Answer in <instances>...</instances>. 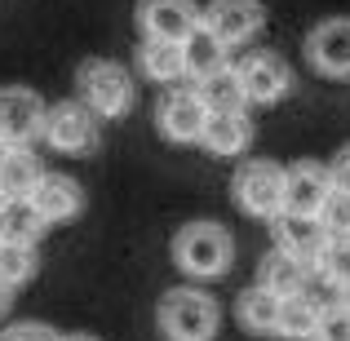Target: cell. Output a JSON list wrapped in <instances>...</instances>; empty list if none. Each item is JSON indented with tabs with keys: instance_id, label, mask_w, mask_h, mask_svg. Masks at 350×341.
<instances>
[{
	"instance_id": "6da1fadb",
	"label": "cell",
	"mask_w": 350,
	"mask_h": 341,
	"mask_svg": "<svg viewBox=\"0 0 350 341\" xmlns=\"http://www.w3.org/2000/svg\"><path fill=\"white\" fill-rule=\"evenodd\" d=\"M173 262L191 279H222L235 262V239L217 222H187L173 235Z\"/></svg>"
},
{
	"instance_id": "7a4b0ae2",
	"label": "cell",
	"mask_w": 350,
	"mask_h": 341,
	"mask_svg": "<svg viewBox=\"0 0 350 341\" xmlns=\"http://www.w3.org/2000/svg\"><path fill=\"white\" fill-rule=\"evenodd\" d=\"M164 341H213L222 328V306L204 288H169L155 306Z\"/></svg>"
},
{
	"instance_id": "3957f363",
	"label": "cell",
	"mask_w": 350,
	"mask_h": 341,
	"mask_svg": "<svg viewBox=\"0 0 350 341\" xmlns=\"http://www.w3.org/2000/svg\"><path fill=\"white\" fill-rule=\"evenodd\" d=\"M76 89H80V103L98 120H124L137 103L133 76L116 58H85L76 71Z\"/></svg>"
},
{
	"instance_id": "277c9868",
	"label": "cell",
	"mask_w": 350,
	"mask_h": 341,
	"mask_svg": "<svg viewBox=\"0 0 350 341\" xmlns=\"http://www.w3.org/2000/svg\"><path fill=\"white\" fill-rule=\"evenodd\" d=\"M231 200L239 213L275 222L284 213V169L271 160H244L231 178Z\"/></svg>"
},
{
	"instance_id": "5b68a950",
	"label": "cell",
	"mask_w": 350,
	"mask_h": 341,
	"mask_svg": "<svg viewBox=\"0 0 350 341\" xmlns=\"http://www.w3.org/2000/svg\"><path fill=\"white\" fill-rule=\"evenodd\" d=\"M103 120L89 111L80 98H62V103L49 107L44 115V142L58 155H94L98 142H103Z\"/></svg>"
},
{
	"instance_id": "8992f818",
	"label": "cell",
	"mask_w": 350,
	"mask_h": 341,
	"mask_svg": "<svg viewBox=\"0 0 350 341\" xmlns=\"http://www.w3.org/2000/svg\"><path fill=\"white\" fill-rule=\"evenodd\" d=\"M208 107H204V98H200V89L196 85H178V89H164L160 94V103H155V128H160V137L164 142H173V146H191V142H200L204 137V128H208Z\"/></svg>"
},
{
	"instance_id": "52a82bcc",
	"label": "cell",
	"mask_w": 350,
	"mask_h": 341,
	"mask_svg": "<svg viewBox=\"0 0 350 341\" xmlns=\"http://www.w3.org/2000/svg\"><path fill=\"white\" fill-rule=\"evenodd\" d=\"M133 18L142 40H164V44H187L204 27V9L196 0H137Z\"/></svg>"
},
{
	"instance_id": "ba28073f",
	"label": "cell",
	"mask_w": 350,
	"mask_h": 341,
	"mask_svg": "<svg viewBox=\"0 0 350 341\" xmlns=\"http://www.w3.org/2000/svg\"><path fill=\"white\" fill-rule=\"evenodd\" d=\"M44 115H49V107H44V98L36 89L27 85L0 89V142L9 151H23L36 137H44Z\"/></svg>"
},
{
	"instance_id": "9c48e42d",
	"label": "cell",
	"mask_w": 350,
	"mask_h": 341,
	"mask_svg": "<svg viewBox=\"0 0 350 341\" xmlns=\"http://www.w3.org/2000/svg\"><path fill=\"white\" fill-rule=\"evenodd\" d=\"M231 67L239 76L244 98L257 103V107H275L280 98H288V89H293L288 62H284L280 53H271V49H253V53H244L239 62H231Z\"/></svg>"
},
{
	"instance_id": "30bf717a",
	"label": "cell",
	"mask_w": 350,
	"mask_h": 341,
	"mask_svg": "<svg viewBox=\"0 0 350 341\" xmlns=\"http://www.w3.org/2000/svg\"><path fill=\"white\" fill-rule=\"evenodd\" d=\"M333 178H328V164L315 160H297L284 169V213L297 217H324L328 200H333Z\"/></svg>"
},
{
	"instance_id": "8fae6325",
	"label": "cell",
	"mask_w": 350,
	"mask_h": 341,
	"mask_svg": "<svg viewBox=\"0 0 350 341\" xmlns=\"http://www.w3.org/2000/svg\"><path fill=\"white\" fill-rule=\"evenodd\" d=\"M306 62L328 80H350V18H324L306 31Z\"/></svg>"
},
{
	"instance_id": "7c38bea8",
	"label": "cell",
	"mask_w": 350,
	"mask_h": 341,
	"mask_svg": "<svg viewBox=\"0 0 350 341\" xmlns=\"http://www.w3.org/2000/svg\"><path fill=\"white\" fill-rule=\"evenodd\" d=\"M266 27V5L262 0H213L204 9V31L213 40H222L226 49L248 44Z\"/></svg>"
},
{
	"instance_id": "4fadbf2b",
	"label": "cell",
	"mask_w": 350,
	"mask_h": 341,
	"mask_svg": "<svg viewBox=\"0 0 350 341\" xmlns=\"http://www.w3.org/2000/svg\"><path fill=\"white\" fill-rule=\"evenodd\" d=\"M271 239H275L280 253L297 257V262H306V266H315L319 253L328 248L324 222H319V217H297V213H280V217H275V222H271Z\"/></svg>"
},
{
	"instance_id": "5bb4252c",
	"label": "cell",
	"mask_w": 350,
	"mask_h": 341,
	"mask_svg": "<svg viewBox=\"0 0 350 341\" xmlns=\"http://www.w3.org/2000/svg\"><path fill=\"white\" fill-rule=\"evenodd\" d=\"M31 204L40 208V217L49 226L71 222V217L85 213V187H80L76 178H67V173H44L36 195H31Z\"/></svg>"
},
{
	"instance_id": "9a60e30c",
	"label": "cell",
	"mask_w": 350,
	"mask_h": 341,
	"mask_svg": "<svg viewBox=\"0 0 350 341\" xmlns=\"http://www.w3.org/2000/svg\"><path fill=\"white\" fill-rule=\"evenodd\" d=\"M257 284H262L266 292H275L280 301L306 297V288H310V266L297 262V257H288V253H280V248H271V253H266V262H262Z\"/></svg>"
},
{
	"instance_id": "2e32d148",
	"label": "cell",
	"mask_w": 350,
	"mask_h": 341,
	"mask_svg": "<svg viewBox=\"0 0 350 341\" xmlns=\"http://www.w3.org/2000/svg\"><path fill=\"white\" fill-rule=\"evenodd\" d=\"M137 67L151 85H169L178 89L187 80V53L182 44H164V40H142L137 44Z\"/></svg>"
},
{
	"instance_id": "e0dca14e",
	"label": "cell",
	"mask_w": 350,
	"mask_h": 341,
	"mask_svg": "<svg viewBox=\"0 0 350 341\" xmlns=\"http://www.w3.org/2000/svg\"><path fill=\"white\" fill-rule=\"evenodd\" d=\"M248 142H253V124H248V115H213L204 128V137H200V146H204L213 160H235V155L248 151Z\"/></svg>"
},
{
	"instance_id": "ac0fdd59",
	"label": "cell",
	"mask_w": 350,
	"mask_h": 341,
	"mask_svg": "<svg viewBox=\"0 0 350 341\" xmlns=\"http://www.w3.org/2000/svg\"><path fill=\"white\" fill-rule=\"evenodd\" d=\"M182 53H187V80H196V85H208L213 76L231 71V49L222 40H213L204 27L182 44Z\"/></svg>"
},
{
	"instance_id": "d6986e66",
	"label": "cell",
	"mask_w": 350,
	"mask_h": 341,
	"mask_svg": "<svg viewBox=\"0 0 350 341\" xmlns=\"http://www.w3.org/2000/svg\"><path fill=\"white\" fill-rule=\"evenodd\" d=\"M280 306L284 301L275 297V292H266L262 284H253V288H244L235 297V319H239V328H248V333H257V337H275L280 333Z\"/></svg>"
},
{
	"instance_id": "ffe728a7",
	"label": "cell",
	"mask_w": 350,
	"mask_h": 341,
	"mask_svg": "<svg viewBox=\"0 0 350 341\" xmlns=\"http://www.w3.org/2000/svg\"><path fill=\"white\" fill-rule=\"evenodd\" d=\"M49 230V222L40 217V208L31 200H5L0 204V244H23L36 248V239Z\"/></svg>"
},
{
	"instance_id": "44dd1931",
	"label": "cell",
	"mask_w": 350,
	"mask_h": 341,
	"mask_svg": "<svg viewBox=\"0 0 350 341\" xmlns=\"http://www.w3.org/2000/svg\"><path fill=\"white\" fill-rule=\"evenodd\" d=\"M44 169H40V155L31 151V146H23V151H9L5 164H0V195L5 200H31L36 187H40Z\"/></svg>"
},
{
	"instance_id": "7402d4cb",
	"label": "cell",
	"mask_w": 350,
	"mask_h": 341,
	"mask_svg": "<svg viewBox=\"0 0 350 341\" xmlns=\"http://www.w3.org/2000/svg\"><path fill=\"white\" fill-rule=\"evenodd\" d=\"M196 89H200V98H204L208 115H239V111L248 107L244 89H239L235 67H231V71H222V76H213L208 85H196Z\"/></svg>"
},
{
	"instance_id": "603a6c76",
	"label": "cell",
	"mask_w": 350,
	"mask_h": 341,
	"mask_svg": "<svg viewBox=\"0 0 350 341\" xmlns=\"http://www.w3.org/2000/svg\"><path fill=\"white\" fill-rule=\"evenodd\" d=\"M319 315H324V310H319L315 301H306V297L284 301V306H280V333H275V337L315 341V333H319Z\"/></svg>"
},
{
	"instance_id": "cb8c5ba5",
	"label": "cell",
	"mask_w": 350,
	"mask_h": 341,
	"mask_svg": "<svg viewBox=\"0 0 350 341\" xmlns=\"http://www.w3.org/2000/svg\"><path fill=\"white\" fill-rule=\"evenodd\" d=\"M36 271H40L36 248H23V244H5L0 248V284H5V288H23Z\"/></svg>"
},
{
	"instance_id": "d4e9b609",
	"label": "cell",
	"mask_w": 350,
	"mask_h": 341,
	"mask_svg": "<svg viewBox=\"0 0 350 341\" xmlns=\"http://www.w3.org/2000/svg\"><path fill=\"white\" fill-rule=\"evenodd\" d=\"M315 271L324 275V279L333 284V288L350 292V239H328V248L319 253Z\"/></svg>"
},
{
	"instance_id": "484cf974",
	"label": "cell",
	"mask_w": 350,
	"mask_h": 341,
	"mask_svg": "<svg viewBox=\"0 0 350 341\" xmlns=\"http://www.w3.org/2000/svg\"><path fill=\"white\" fill-rule=\"evenodd\" d=\"M315 341H350V306H346V301H333V306H324Z\"/></svg>"
},
{
	"instance_id": "4316f807",
	"label": "cell",
	"mask_w": 350,
	"mask_h": 341,
	"mask_svg": "<svg viewBox=\"0 0 350 341\" xmlns=\"http://www.w3.org/2000/svg\"><path fill=\"white\" fill-rule=\"evenodd\" d=\"M324 230H328V239H350V195H333L328 200V208H324Z\"/></svg>"
},
{
	"instance_id": "83f0119b",
	"label": "cell",
	"mask_w": 350,
	"mask_h": 341,
	"mask_svg": "<svg viewBox=\"0 0 350 341\" xmlns=\"http://www.w3.org/2000/svg\"><path fill=\"white\" fill-rule=\"evenodd\" d=\"M0 341H62V337L53 333L49 324H36V319H27V324H9L5 333H0Z\"/></svg>"
},
{
	"instance_id": "f1b7e54d",
	"label": "cell",
	"mask_w": 350,
	"mask_h": 341,
	"mask_svg": "<svg viewBox=\"0 0 350 341\" xmlns=\"http://www.w3.org/2000/svg\"><path fill=\"white\" fill-rule=\"evenodd\" d=\"M328 178H333V191H337V195H350V146H342V151L333 155Z\"/></svg>"
},
{
	"instance_id": "f546056e",
	"label": "cell",
	"mask_w": 350,
	"mask_h": 341,
	"mask_svg": "<svg viewBox=\"0 0 350 341\" xmlns=\"http://www.w3.org/2000/svg\"><path fill=\"white\" fill-rule=\"evenodd\" d=\"M9 301H14V288H5V284H0V315L9 310Z\"/></svg>"
},
{
	"instance_id": "4dcf8cb0",
	"label": "cell",
	"mask_w": 350,
	"mask_h": 341,
	"mask_svg": "<svg viewBox=\"0 0 350 341\" xmlns=\"http://www.w3.org/2000/svg\"><path fill=\"white\" fill-rule=\"evenodd\" d=\"M62 341H98V337H85V333H71V337H62Z\"/></svg>"
},
{
	"instance_id": "1f68e13d",
	"label": "cell",
	"mask_w": 350,
	"mask_h": 341,
	"mask_svg": "<svg viewBox=\"0 0 350 341\" xmlns=\"http://www.w3.org/2000/svg\"><path fill=\"white\" fill-rule=\"evenodd\" d=\"M5 155H9V146H5V142H0V164H5Z\"/></svg>"
},
{
	"instance_id": "d6a6232c",
	"label": "cell",
	"mask_w": 350,
	"mask_h": 341,
	"mask_svg": "<svg viewBox=\"0 0 350 341\" xmlns=\"http://www.w3.org/2000/svg\"><path fill=\"white\" fill-rule=\"evenodd\" d=\"M342 301H346V306H350V292H342Z\"/></svg>"
},
{
	"instance_id": "836d02e7",
	"label": "cell",
	"mask_w": 350,
	"mask_h": 341,
	"mask_svg": "<svg viewBox=\"0 0 350 341\" xmlns=\"http://www.w3.org/2000/svg\"><path fill=\"white\" fill-rule=\"evenodd\" d=\"M0 204H5V195H0Z\"/></svg>"
},
{
	"instance_id": "e575fe53",
	"label": "cell",
	"mask_w": 350,
	"mask_h": 341,
	"mask_svg": "<svg viewBox=\"0 0 350 341\" xmlns=\"http://www.w3.org/2000/svg\"><path fill=\"white\" fill-rule=\"evenodd\" d=\"M0 248H5V244H0Z\"/></svg>"
}]
</instances>
